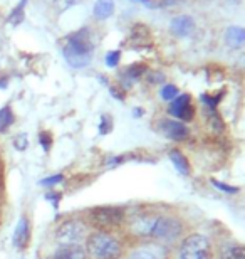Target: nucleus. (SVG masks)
<instances>
[{
  "label": "nucleus",
  "instance_id": "f257e3e1",
  "mask_svg": "<svg viewBox=\"0 0 245 259\" xmlns=\"http://www.w3.org/2000/svg\"><path fill=\"white\" fill-rule=\"evenodd\" d=\"M133 231L139 236L156 237L160 241H173L180 236L181 226L178 221L163 215H144L134 221Z\"/></svg>",
  "mask_w": 245,
  "mask_h": 259
},
{
  "label": "nucleus",
  "instance_id": "f03ea898",
  "mask_svg": "<svg viewBox=\"0 0 245 259\" xmlns=\"http://www.w3.org/2000/svg\"><path fill=\"white\" fill-rule=\"evenodd\" d=\"M64 58L72 67H86L89 64L92 56V42L89 37V32L79 30L67 37L64 44Z\"/></svg>",
  "mask_w": 245,
  "mask_h": 259
},
{
  "label": "nucleus",
  "instance_id": "7ed1b4c3",
  "mask_svg": "<svg viewBox=\"0 0 245 259\" xmlns=\"http://www.w3.org/2000/svg\"><path fill=\"white\" fill-rule=\"evenodd\" d=\"M86 251L92 259H118L121 254V244L113 236L94 232L87 237Z\"/></svg>",
  "mask_w": 245,
  "mask_h": 259
},
{
  "label": "nucleus",
  "instance_id": "20e7f679",
  "mask_svg": "<svg viewBox=\"0 0 245 259\" xmlns=\"http://www.w3.org/2000/svg\"><path fill=\"white\" fill-rule=\"evenodd\" d=\"M180 259H212V247L205 236L193 234L181 244Z\"/></svg>",
  "mask_w": 245,
  "mask_h": 259
},
{
  "label": "nucleus",
  "instance_id": "39448f33",
  "mask_svg": "<svg viewBox=\"0 0 245 259\" xmlns=\"http://www.w3.org/2000/svg\"><path fill=\"white\" fill-rule=\"evenodd\" d=\"M84 234V226L77 221H64L56 229V241L61 246H74Z\"/></svg>",
  "mask_w": 245,
  "mask_h": 259
},
{
  "label": "nucleus",
  "instance_id": "423d86ee",
  "mask_svg": "<svg viewBox=\"0 0 245 259\" xmlns=\"http://www.w3.org/2000/svg\"><path fill=\"white\" fill-rule=\"evenodd\" d=\"M91 219L101 227H114L123 222L124 212L119 207H96L91 210Z\"/></svg>",
  "mask_w": 245,
  "mask_h": 259
},
{
  "label": "nucleus",
  "instance_id": "0eeeda50",
  "mask_svg": "<svg viewBox=\"0 0 245 259\" xmlns=\"http://www.w3.org/2000/svg\"><path fill=\"white\" fill-rule=\"evenodd\" d=\"M170 113L180 120L188 121L193 116V106H191L190 96L183 95V96H176L173 101L170 103Z\"/></svg>",
  "mask_w": 245,
  "mask_h": 259
},
{
  "label": "nucleus",
  "instance_id": "6e6552de",
  "mask_svg": "<svg viewBox=\"0 0 245 259\" xmlns=\"http://www.w3.org/2000/svg\"><path fill=\"white\" fill-rule=\"evenodd\" d=\"M193 29H195V22L188 15H178V17L171 20V32L178 35V37H186V35L193 32Z\"/></svg>",
  "mask_w": 245,
  "mask_h": 259
},
{
  "label": "nucleus",
  "instance_id": "1a4fd4ad",
  "mask_svg": "<svg viewBox=\"0 0 245 259\" xmlns=\"http://www.w3.org/2000/svg\"><path fill=\"white\" fill-rule=\"evenodd\" d=\"M161 132H163L168 138L173 140H183L186 135H188V130L180 121H173V120H165L161 121Z\"/></svg>",
  "mask_w": 245,
  "mask_h": 259
},
{
  "label": "nucleus",
  "instance_id": "9d476101",
  "mask_svg": "<svg viewBox=\"0 0 245 259\" xmlns=\"http://www.w3.org/2000/svg\"><path fill=\"white\" fill-rule=\"evenodd\" d=\"M30 231H29V222L25 217H22L17 226H15V231H14V244L17 249H25V246L29 244V236Z\"/></svg>",
  "mask_w": 245,
  "mask_h": 259
},
{
  "label": "nucleus",
  "instance_id": "9b49d317",
  "mask_svg": "<svg viewBox=\"0 0 245 259\" xmlns=\"http://www.w3.org/2000/svg\"><path fill=\"white\" fill-rule=\"evenodd\" d=\"M51 259H86V252L81 246H61Z\"/></svg>",
  "mask_w": 245,
  "mask_h": 259
},
{
  "label": "nucleus",
  "instance_id": "f8f14e48",
  "mask_svg": "<svg viewBox=\"0 0 245 259\" xmlns=\"http://www.w3.org/2000/svg\"><path fill=\"white\" fill-rule=\"evenodd\" d=\"M225 40L230 48H240V46L245 44V29L230 27L225 34Z\"/></svg>",
  "mask_w": 245,
  "mask_h": 259
},
{
  "label": "nucleus",
  "instance_id": "ddd939ff",
  "mask_svg": "<svg viewBox=\"0 0 245 259\" xmlns=\"http://www.w3.org/2000/svg\"><path fill=\"white\" fill-rule=\"evenodd\" d=\"M114 4L113 0H97L94 4V15L97 19H108L113 14Z\"/></svg>",
  "mask_w": 245,
  "mask_h": 259
},
{
  "label": "nucleus",
  "instance_id": "4468645a",
  "mask_svg": "<svg viewBox=\"0 0 245 259\" xmlns=\"http://www.w3.org/2000/svg\"><path fill=\"white\" fill-rule=\"evenodd\" d=\"M170 160L173 162V165L176 168H178V172L180 174H188L190 172V165H188V162H186V158L181 155L178 150H171L170 152Z\"/></svg>",
  "mask_w": 245,
  "mask_h": 259
},
{
  "label": "nucleus",
  "instance_id": "2eb2a0df",
  "mask_svg": "<svg viewBox=\"0 0 245 259\" xmlns=\"http://www.w3.org/2000/svg\"><path fill=\"white\" fill-rule=\"evenodd\" d=\"M14 123V113L10 106H4L0 110V132H5Z\"/></svg>",
  "mask_w": 245,
  "mask_h": 259
},
{
  "label": "nucleus",
  "instance_id": "dca6fc26",
  "mask_svg": "<svg viewBox=\"0 0 245 259\" xmlns=\"http://www.w3.org/2000/svg\"><path fill=\"white\" fill-rule=\"evenodd\" d=\"M25 4H27V0H22V2L19 4V7L12 10V14H10V17H9L10 24H20L24 20V7H25Z\"/></svg>",
  "mask_w": 245,
  "mask_h": 259
},
{
  "label": "nucleus",
  "instance_id": "f3484780",
  "mask_svg": "<svg viewBox=\"0 0 245 259\" xmlns=\"http://www.w3.org/2000/svg\"><path fill=\"white\" fill-rule=\"evenodd\" d=\"M27 145H29V138L25 133H20L14 138V147L17 150H20V152H24V150L27 148Z\"/></svg>",
  "mask_w": 245,
  "mask_h": 259
},
{
  "label": "nucleus",
  "instance_id": "a211bd4d",
  "mask_svg": "<svg viewBox=\"0 0 245 259\" xmlns=\"http://www.w3.org/2000/svg\"><path fill=\"white\" fill-rule=\"evenodd\" d=\"M225 259H245V247H232L225 252Z\"/></svg>",
  "mask_w": 245,
  "mask_h": 259
},
{
  "label": "nucleus",
  "instance_id": "6ab92c4d",
  "mask_svg": "<svg viewBox=\"0 0 245 259\" xmlns=\"http://www.w3.org/2000/svg\"><path fill=\"white\" fill-rule=\"evenodd\" d=\"M161 96H163V100L166 101H173L176 96H178V90H176L175 86H165L163 91H161Z\"/></svg>",
  "mask_w": 245,
  "mask_h": 259
},
{
  "label": "nucleus",
  "instance_id": "aec40b11",
  "mask_svg": "<svg viewBox=\"0 0 245 259\" xmlns=\"http://www.w3.org/2000/svg\"><path fill=\"white\" fill-rule=\"evenodd\" d=\"M129 259H160V257L156 256L155 252H151L148 249H141V251L133 252V254L129 256Z\"/></svg>",
  "mask_w": 245,
  "mask_h": 259
},
{
  "label": "nucleus",
  "instance_id": "412c9836",
  "mask_svg": "<svg viewBox=\"0 0 245 259\" xmlns=\"http://www.w3.org/2000/svg\"><path fill=\"white\" fill-rule=\"evenodd\" d=\"M119 58H121V54H119V51H111V53H109V54L106 56V64H108L109 67L118 66Z\"/></svg>",
  "mask_w": 245,
  "mask_h": 259
},
{
  "label": "nucleus",
  "instance_id": "4be33fe9",
  "mask_svg": "<svg viewBox=\"0 0 245 259\" xmlns=\"http://www.w3.org/2000/svg\"><path fill=\"white\" fill-rule=\"evenodd\" d=\"M77 0H54V5L59 10H66L67 7H71V5H74Z\"/></svg>",
  "mask_w": 245,
  "mask_h": 259
},
{
  "label": "nucleus",
  "instance_id": "5701e85b",
  "mask_svg": "<svg viewBox=\"0 0 245 259\" xmlns=\"http://www.w3.org/2000/svg\"><path fill=\"white\" fill-rule=\"evenodd\" d=\"M39 140H40V145L44 147V150L45 152H49V148H51V135L49 133H40V137H39Z\"/></svg>",
  "mask_w": 245,
  "mask_h": 259
},
{
  "label": "nucleus",
  "instance_id": "b1692460",
  "mask_svg": "<svg viewBox=\"0 0 245 259\" xmlns=\"http://www.w3.org/2000/svg\"><path fill=\"white\" fill-rule=\"evenodd\" d=\"M64 180V177L62 175H54V177H49V179H44V180H40V184L42 185H54V184H59Z\"/></svg>",
  "mask_w": 245,
  "mask_h": 259
},
{
  "label": "nucleus",
  "instance_id": "393cba45",
  "mask_svg": "<svg viewBox=\"0 0 245 259\" xmlns=\"http://www.w3.org/2000/svg\"><path fill=\"white\" fill-rule=\"evenodd\" d=\"M144 71V67L141 64H138V66H133V67H129L128 69V76H131V77H139V74Z\"/></svg>",
  "mask_w": 245,
  "mask_h": 259
},
{
  "label": "nucleus",
  "instance_id": "a878e982",
  "mask_svg": "<svg viewBox=\"0 0 245 259\" xmlns=\"http://www.w3.org/2000/svg\"><path fill=\"white\" fill-rule=\"evenodd\" d=\"M108 116H103V123H101V133H106L108 132Z\"/></svg>",
  "mask_w": 245,
  "mask_h": 259
},
{
  "label": "nucleus",
  "instance_id": "bb28decb",
  "mask_svg": "<svg viewBox=\"0 0 245 259\" xmlns=\"http://www.w3.org/2000/svg\"><path fill=\"white\" fill-rule=\"evenodd\" d=\"M138 2H143V4H146V5H151L150 0H138Z\"/></svg>",
  "mask_w": 245,
  "mask_h": 259
}]
</instances>
